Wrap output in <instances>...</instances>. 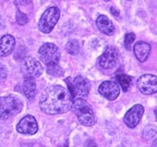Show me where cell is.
<instances>
[{
	"instance_id": "1",
	"label": "cell",
	"mask_w": 157,
	"mask_h": 147,
	"mask_svg": "<svg viewBox=\"0 0 157 147\" xmlns=\"http://www.w3.org/2000/svg\"><path fill=\"white\" fill-rule=\"evenodd\" d=\"M71 104L72 98L70 92L59 85L46 88L39 101L41 110L48 115L65 113L71 109Z\"/></svg>"
},
{
	"instance_id": "2",
	"label": "cell",
	"mask_w": 157,
	"mask_h": 147,
	"mask_svg": "<svg viewBox=\"0 0 157 147\" xmlns=\"http://www.w3.org/2000/svg\"><path fill=\"white\" fill-rule=\"evenodd\" d=\"M23 102L17 96L9 95L0 97V120H9L21 112Z\"/></svg>"
},
{
	"instance_id": "3",
	"label": "cell",
	"mask_w": 157,
	"mask_h": 147,
	"mask_svg": "<svg viewBox=\"0 0 157 147\" xmlns=\"http://www.w3.org/2000/svg\"><path fill=\"white\" fill-rule=\"evenodd\" d=\"M72 110L81 124L85 126H91L96 123V116L88 102L82 98L75 99L71 104Z\"/></svg>"
},
{
	"instance_id": "4",
	"label": "cell",
	"mask_w": 157,
	"mask_h": 147,
	"mask_svg": "<svg viewBox=\"0 0 157 147\" xmlns=\"http://www.w3.org/2000/svg\"><path fill=\"white\" fill-rule=\"evenodd\" d=\"M60 17V10L56 7L47 9L41 16L38 22V29L43 33H50Z\"/></svg>"
},
{
	"instance_id": "5",
	"label": "cell",
	"mask_w": 157,
	"mask_h": 147,
	"mask_svg": "<svg viewBox=\"0 0 157 147\" xmlns=\"http://www.w3.org/2000/svg\"><path fill=\"white\" fill-rule=\"evenodd\" d=\"M69 87V92L71 94L72 100L76 96H86L91 90V84L86 78L83 76H77L72 82H69L68 79L66 80Z\"/></svg>"
},
{
	"instance_id": "6",
	"label": "cell",
	"mask_w": 157,
	"mask_h": 147,
	"mask_svg": "<svg viewBox=\"0 0 157 147\" xmlns=\"http://www.w3.org/2000/svg\"><path fill=\"white\" fill-rule=\"evenodd\" d=\"M38 55L41 61L46 65L58 63L60 61V52L53 43H45L38 50Z\"/></svg>"
},
{
	"instance_id": "7",
	"label": "cell",
	"mask_w": 157,
	"mask_h": 147,
	"mask_svg": "<svg viewBox=\"0 0 157 147\" xmlns=\"http://www.w3.org/2000/svg\"><path fill=\"white\" fill-rule=\"evenodd\" d=\"M137 87L141 93L152 95L157 92V76L152 74H144L137 80Z\"/></svg>"
},
{
	"instance_id": "8",
	"label": "cell",
	"mask_w": 157,
	"mask_h": 147,
	"mask_svg": "<svg viewBox=\"0 0 157 147\" xmlns=\"http://www.w3.org/2000/svg\"><path fill=\"white\" fill-rule=\"evenodd\" d=\"M119 59V53L117 49L112 46H109L106 48L105 52L99 57V65L101 68L106 70H110L117 65Z\"/></svg>"
},
{
	"instance_id": "9",
	"label": "cell",
	"mask_w": 157,
	"mask_h": 147,
	"mask_svg": "<svg viewBox=\"0 0 157 147\" xmlns=\"http://www.w3.org/2000/svg\"><path fill=\"white\" fill-rule=\"evenodd\" d=\"M22 71L25 76H33V77H38L42 75L43 68L41 63L33 57H25L22 63Z\"/></svg>"
},
{
	"instance_id": "10",
	"label": "cell",
	"mask_w": 157,
	"mask_h": 147,
	"mask_svg": "<svg viewBox=\"0 0 157 147\" xmlns=\"http://www.w3.org/2000/svg\"><path fill=\"white\" fill-rule=\"evenodd\" d=\"M98 91L109 101H114L120 95V86L113 81H106L99 86Z\"/></svg>"
},
{
	"instance_id": "11",
	"label": "cell",
	"mask_w": 157,
	"mask_h": 147,
	"mask_svg": "<svg viewBox=\"0 0 157 147\" xmlns=\"http://www.w3.org/2000/svg\"><path fill=\"white\" fill-rule=\"evenodd\" d=\"M17 130L23 135H34L38 130L37 120L30 115L24 116L17 125Z\"/></svg>"
},
{
	"instance_id": "12",
	"label": "cell",
	"mask_w": 157,
	"mask_h": 147,
	"mask_svg": "<svg viewBox=\"0 0 157 147\" xmlns=\"http://www.w3.org/2000/svg\"><path fill=\"white\" fill-rule=\"evenodd\" d=\"M144 114V107L140 104L133 106L124 116V122L129 128H135L140 122Z\"/></svg>"
},
{
	"instance_id": "13",
	"label": "cell",
	"mask_w": 157,
	"mask_h": 147,
	"mask_svg": "<svg viewBox=\"0 0 157 147\" xmlns=\"http://www.w3.org/2000/svg\"><path fill=\"white\" fill-rule=\"evenodd\" d=\"M15 38L7 34L0 38V57H7L13 52L15 48Z\"/></svg>"
},
{
	"instance_id": "14",
	"label": "cell",
	"mask_w": 157,
	"mask_h": 147,
	"mask_svg": "<svg viewBox=\"0 0 157 147\" xmlns=\"http://www.w3.org/2000/svg\"><path fill=\"white\" fill-rule=\"evenodd\" d=\"M151 45L146 42H138L134 46V53L137 60L140 62H145L148 59L151 53Z\"/></svg>"
},
{
	"instance_id": "15",
	"label": "cell",
	"mask_w": 157,
	"mask_h": 147,
	"mask_svg": "<svg viewBox=\"0 0 157 147\" xmlns=\"http://www.w3.org/2000/svg\"><path fill=\"white\" fill-rule=\"evenodd\" d=\"M23 92L29 100H33L37 95V84L34 77L25 76L23 83Z\"/></svg>"
},
{
	"instance_id": "16",
	"label": "cell",
	"mask_w": 157,
	"mask_h": 147,
	"mask_svg": "<svg viewBox=\"0 0 157 147\" xmlns=\"http://www.w3.org/2000/svg\"><path fill=\"white\" fill-rule=\"evenodd\" d=\"M97 26L102 33L107 36H112L115 33V27L108 17L105 15H100L97 19Z\"/></svg>"
},
{
	"instance_id": "17",
	"label": "cell",
	"mask_w": 157,
	"mask_h": 147,
	"mask_svg": "<svg viewBox=\"0 0 157 147\" xmlns=\"http://www.w3.org/2000/svg\"><path fill=\"white\" fill-rule=\"evenodd\" d=\"M117 80L119 86H121L122 88V90L125 92L128 91L132 83V77L126 74H118L117 76Z\"/></svg>"
},
{
	"instance_id": "18",
	"label": "cell",
	"mask_w": 157,
	"mask_h": 147,
	"mask_svg": "<svg viewBox=\"0 0 157 147\" xmlns=\"http://www.w3.org/2000/svg\"><path fill=\"white\" fill-rule=\"evenodd\" d=\"M143 138L147 141H153L157 138V127L153 125H148L144 128L142 132Z\"/></svg>"
},
{
	"instance_id": "19",
	"label": "cell",
	"mask_w": 157,
	"mask_h": 147,
	"mask_svg": "<svg viewBox=\"0 0 157 147\" xmlns=\"http://www.w3.org/2000/svg\"><path fill=\"white\" fill-rule=\"evenodd\" d=\"M66 50L70 55L75 56L77 55L80 52V45L79 42L76 39L70 40L66 45Z\"/></svg>"
},
{
	"instance_id": "20",
	"label": "cell",
	"mask_w": 157,
	"mask_h": 147,
	"mask_svg": "<svg viewBox=\"0 0 157 147\" xmlns=\"http://www.w3.org/2000/svg\"><path fill=\"white\" fill-rule=\"evenodd\" d=\"M47 68L48 73L54 76H62L63 75V68L58 65V63H53V64H49Z\"/></svg>"
},
{
	"instance_id": "21",
	"label": "cell",
	"mask_w": 157,
	"mask_h": 147,
	"mask_svg": "<svg viewBox=\"0 0 157 147\" xmlns=\"http://www.w3.org/2000/svg\"><path fill=\"white\" fill-rule=\"evenodd\" d=\"M136 39V34L134 33H129L125 36V47L127 50L131 49V46Z\"/></svg>"
},
{
	"instance_id": "22",
	"label": "cell",
	"mask_w": 157,
	"mask_h": 147,
	"mask_svg": "<svg viewBox=\"0 0 157 147\" xmlns=\"http://www.w3.org/2000/svg\"><path fill=\"white\" fill-rule=\"evenodd\" d=\"M29 22V17L27 15L21 12L19 9H17V23L19 24V25H25L26 23H28Z\"/></svg>"
},
{
	"instance_id": "23",
	"label": "cell",
	"mask_w": 157,
	"mask_h": 147,
	"mask_svg": "<svg viewBox=\"0 0 157 147\" xmlns=\"http://www.w3.org/2000/svg\"><path fill=\"white\" fill-rule=\"evenodd\" d=\"M8 76V70L4 65L0 63V82L5 81Z\"/></svg>"
},
{
	"instance_id": "24",
	"label": "cell",
	"mask_w": 157,
	"mask_h": 147,
	"mask_svg": "<svg viewBox=\"0 0 157 147\" xmlns=\"http://www.w3.org/2000/svg\"><path fill=\"white\" fill-rule=\"evenodd\" d=\"M15 3L18 6L30 5L32 3V0H15Z\"/></svg>"
},
{
	"instance_id": "25",
	"label": "cell",
	"mask_w": 157,
	"mask_h": 147,
	"mask_svg": "<svg viewBox=\"0 0 157 147\" xmlns=\"http://www.w3.org/2000/svg\"><path fill=\"white\" fill-rule=\"evenodd\" d=\"M4 27H5L4 22H3V18L0 17V30H1V29H3V28H4Z\"/></svg>"
},
{
	"instance_id": "26",
	"label": "cell",
	"mask_w": 157,
	"mask_h": 147,
	"mask_svg": "<svg viewBox=\"0 0 157 147\" xmlns=\"http://www.w3.org/2000/svg\"><path fill=\"white\" fill-rule=\"evenodd\" d=\"M111 12L112 13V14H114L115 16H118L119 15V11H115V8H112Z\"/></svg>"
},
{
	"instance_id": "27",
	"label": "cell",
	"mask_w": 157,
	"mask_h": 147,
	"mask_svg": "<svg viewBox=\"0 0 157 147\" xmlns=\"http://www.w3.org/2000/svg\"><path fill=\"white\" fill-rule=\"evenodd\" d=\"M152 146L157 147V138L154 140V141H153V143H152Z\"/></svg>"
},
{
	"instance_id": "28",
	"label": "cell",
	"mask_w": 157,
	"mask_h": 147,
	"mask_svg": "<svg viewBox=\"0 0 157 147\" xmlns=\"http://www.w3.org/2000/svg\"><path fill=\"white\" fill-rule=\"evenodd\" d=\"M155 116H156V118H157V110L155 111Z\"/></svg>"
},
{
	"instance_id": "29",
	"label": "cell",
	"mask_w": 157,
	"mask_h": 147,
	"mask_svg": "<svg viewBox=\"0 0 157 147\" xmlns=\"http://www.w3.org/2000/svg\"><path fill=\"white\" fill-rule=\"evenodd\" d=\"M104 1H106V2H109V1H111V0H104Z\"/></svg>"
},
{
	"instance_id": "30",
	"label": "cell",
	"mask_w": 157,
	"mask_h": 147,
	"mask_svg": "<svg viewBox=\"0 0 157 147\" xmlns=\"http://www.w3.org/2000/svg\"><path fill=\"white\" fill-rule=\"evenodd\" d=\"M126 1H132V0H126Z\"/></svg>"
}]
</instances>
